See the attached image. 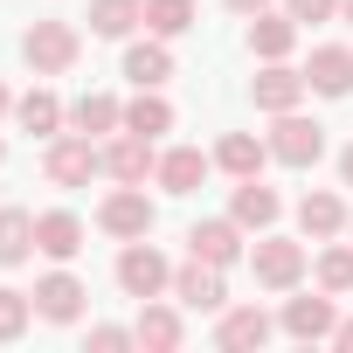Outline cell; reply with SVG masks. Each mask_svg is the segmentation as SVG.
I'll list each match as a JSON object with an SVG mask.
<instances>
[{"label":"cell","mask_w":353,"mask_h":353,"mask_svg":"<svg viewBox=\"0 0 353 353\" xmlns=\"http://www.w3.org/2000/svg\"><path fill=\"white\" fill-rule=\"evenodd\" d=\"M97 166H104V145H97L90 132H56V139H49V159H42L49 188H83Z\"/></svg>","instance_id":"6da1fadb"},{"label":"cell","mask_w":353,"mask_h":353,"mask_svg":"<svg viewBox=\"0 0 353 353\" xmlns=\"http://www.w3.org/2000/svg\"><path fill=\"white\" fill-rule=\"evenodd\" d=\"M118 291L145 305V298L173 291V263H166V256H159V250L139 236V243H125V256H118Z\"/></svg>","instance_id":"7a4b0ae2"},{"label":"cell","mask_w":353,"mask_h":353,"mask_svg":"<svg viewBox=\"0 0 353 353\" xmlns=\"http://www.w3.org/2000/svg\"><path fill=\"white\" fill-rule=\"evenodd\" d=\"M77 49H83V42H77L70 21H35V28L21 35V56H28L35 77H63V70L77 63Z\"/></svg>","instance_id":"3957f363"},{"label":"cell","mask_w":353,"mask_h":353,"mask_svg":"<svg viewBox=\"0 0 353 353\" xmlns=\"http://www.w3.org/2000/svg\"><path fill=\"white\" fill-rule=\"evenodd\" d=\"M270 159H284V166H319V159H325V125H319V118H298V111H277V125H270Z\"/></svg>","instance_id":"277c9868"},{"label":"cell","mask_w":353,"mask_h":353,"mask_svg":"<svg viewBox=\"0 0 353 353\" xmlns=\"http://www.w3.org/2000/svg\"><path fill=\"white\" fill-rule=\"evenodd\" d=\"M97 229H104V236H118V243L152 236V201H145V188H111V194H104V208H97Z\"/></svg>","instance_id":"5b68a950"},{"label":"cell","mask_w":353,"mask_h":353,"mask_svg":"<svg viewBox=\"0 0 353 353\" xmlns=\"http://www.w3.org/2000/svg\"><path fill=\"white\" fill-rule=\"evenodd\" d=\"M250 270H256L263 291H291V284L305 277V243H291V236H263V243L250 250Z\"/></svg>","instance_id":"8992f818"},{"label":"cell","mask_w":353,"mask_h":353,"mask_svg":"<svg viewBox=\"0 0 353 353\" xmlns=\"http://www.w3.org/2000/svg\"><path fill=\"white\" fill-rule=\"evenodd\" d=\"M104 173H111L118 188H145V173H159L152 139H139V132H125V125H118V139L104 145Z\"/></svg>","instance_id":"52a82bcc"},{"label":"cell","mask_w":353,"mask_h":353,"mask_svg":"<svg viewBox=\"0 0 353 353\" xmlns=\"http://www.w3.org/2000/svg\"><path fill=\"white\" fill-rule=\"evenodd\" d=\"M173 298H181L188 312H222V305H229V291H222V263L188 256L181 270H173Z\"/></svg>","instance_id":"ba28073f"},{"label":"cell","mask_w":353,"mask_h":353,"mask_svg":"<svg viewBox=\"0 0 353 353\" xmlns=\"http://www.w3.org/2000/svg\"><path fill=\"white\" fill-rule=\"evenodd\" d=\"M305 90H312V83H305V70H291V63H263V77L250 83L256 111H270V118H277V111H298Z\"/></svg>","instance_id":"9c48e42d"},{"label":"cell","mask_w":353,"mask_h":353,"mask_svg":"<svg viewBox=\"0 0 353 353\" xmlns=\"http://www.w3.org/2000/svg\"><path fill=\"white\" fill-rule=\"evenodd\" d=\"M305 83L319 97H353V49L346 42H319L312 63H305Z\"/></svg>","instance_id":"30bf717a"},{"label":"cell","mask_w":353,"mask_h":353,"mask_svg":"<svg viewBox=\"0 0 353 353\" xmlns=\"http://www.w3.org/2000/svg\"><path fill=\"white\" fill-rule=\"evenodd\" d=\"M83 298H90V291H83L70 270H49V277L35 284V312H42L49 325H77V319H83Z\"/></svg>","instance_id":"8fae6325"},{"label":"cell","mask_w":353,"mask_h":353,"mask_svg":"<svg viewBox=\"0 0 353 353\" xmlns=\"http://www.w3.org/2000/svg\"><path fill=\"white\" fill-rule=\"evenodd\" d=\"M188 256L229 270V263L243 256V222H236V215H229V222H194V229H188Z\"/></svg>","instance_id":"7c38bea8"},{"label":"cell","mask_w":353,"mask_h":353,"mask_svg":"<svg viewBox=\"0 0 353 353\" xmlns=\"http://www.w3.org/2000/svg\"><path fill=\"white\" fill-rule=\"evenodd\" d=\"M35 250H42L49 263H70V256L83 250V222H77L70 208H49V215H35Z\"/></svg>","instance_id":"4fadbf2b"},{"label":"cell","mask_w":353,"mask_h":353,"mask_svg":"<svg viewBox=\"0 0 353 353\" xmlns=\"http://www.w3.org/2000/svg\"><path fill=\"white\" fill-rule=\"evenodd\" d=\"M332 325H339V312H332V291H319V298H291L284 305V332L291 339H332Z\"/></svg>","instance_id":"5bb4252c"},{"label":"cell","mask_w":353,"mask_h":353,"mask_svg":"<svg viewBox=\"0 0 353 353\" xmlns=\"http://www.w3.org/2000/svg\"><path fill=\"white\" fill-rule=\"evenodd\" d=\"M208 181V152L201 145H173V152H159V188L166 194H194Z\"/></svg>","instance_id":"9a60e30c"},{"label":"cell","mask_w":353,"mask_h":353,"mask_svg":"<svg viewBox=\"0 0 353 353\" xmlns=\"http://www.w3.org/2000/svg\"><path fill=\"white\" fill-rule=\"evenodd\" d=\"M229 215H236L243 229H270V222L284 215V201L263 188V173H250V181H236V201H229Z\"/></svg>","instance_id":"2e32d148"},{"label":"cell","mask_w":353,"mask_h":353,"mask_svg":"<svg viewBox=\"0 0 353 353\" xmlns=\"http://www.w3.org/2000/svg\"><path fill=\"white\" fill-rule=\"evenodd\" d=\"M125 77H132L139 90H159V83L173 77V49H166V35H152V42H132V49H125Z\"/></svg>","instance_id":"e0dca14e"},{"label":"cell","mask_w":353,"mask_h":353,"mask_svg":"<svg viewBox=\"0 0 353 353\" xmlns=\"http://www.w3.org/2000/svg\"><path fill=\"white\" fill-rule=\"evenodd\" d=\"M291 49H298V21H291V14H256V21H250V56L284 63Z\"/></svg>","instance_id":"ac0fdd59"},{"label":"cell","mask_w":353,"mask_h":353,"mask_svg":"<svg viewBox=\"0 0 353 353\" xmlns=\"http://www.w3.org/2000/svg\"><path fill=\"white\" fill-rule=\"evenodd\" d=\"M14 125H21L28 139H56V132H63V97H56V90H28V97H14Z\"/></svg>","instance_id":"d6986e66"},{"label":"cell","mask_w":353,"mask_h":353,"mask_svg":"<svg viewBox=\"0 0 353 353\" xmlns=\"http://www.w3.org/2000/svg\"><path fill=\"white\" fill-rule=\"evenodd\" d=\"M70 125H77V132H90V139H104V132H118V125H125V104H118L111 90H83V97L70 104Z\"/></svg>","instance_id":"ffe728a7"},{"label":"cell","mask_w":353,"mask_h":353,"mask_svg":"<svg viewBox=\"0 0 353 353\" xmlns=\"http://www.w3.org/2000/svg\"><path fill=\"white\" fill-rule=\"evenodd\" d=\"M298 229H305L312 243H332V236L346 229V208H339V194H325V188H312V194L298 201Z\"/></svg>","instance_id":"44dd1931"},{"label":"cell","mask_w":353,"mask_h":353,"mask_svg":"<svg viewBox=\"0 0 353 353\" xmlns=\"http://www.w3.org/2000/svg\"><path fill=\"white\" fill-rule=\"evenodd\" d=\"M263 159H270V139H250V132H229V139L215 145V166H222V173H236V181L263 173Z\"/></svg>","instance_id":"7402d4cb"},{"label":"cell","mask_w":353,"mask_h":353,"mask_svg":"<svg viewBox=\"0 0 353 353\" xmlns=\"http://www.w3.org/2000/svg\"><path fill=\"white\" fill-rule=\"evenodd\" d=\"M263 339H270V319H263L256 305H236V312H222V325H215V346H229V353L263 346Z\"/></svg>","instance_id":"603a6c76"},{"label":"cell","mask_w":353,"mask_h":353,"mask_svg":"<svg viewBox=\"0 0 353 353\" xmlns=\"http://www.w3.org/2000/svg\"><path fill=\"white\" fill-rule=\"evenodd\" d=\"M35 256V215L28 208H0V270H14Z\"/></svg>","instance_id":"cb8c5ba5"},{"label":"cell","mask_w":353,"mask_h":353,"mask_svg":"<svg viewBox=\"0 0 353 353\" xmlns=\"http://www.w3.org/2000/svg\"><path fill=\"white\" fill-rule=\"evenodd\" d=\"M139 21H145V0H90V35L104 42H125Z\"/></svg>","instance_id":"d4e9b609"},{"label":"cell","mask_w":353,"mask_h":353,"mask_svg":"<svg viewBox=\"0 0 353 353\" xmlns=\"http://www.w3.org/2000/svg\"><path fill=\"white\" fill-rule=\"evenodd\" d=\"M125 132H139V139H159V132H173V104H166L159 90H139V97L125 104Z\"/></svg>","instance_id":"484cf974"},{"label":"cell","mask_w":353,"mask_h":353,"mask_svg":"<svg viewBox=\"0 0 353 353\" xmlns=\"http://www.w3.org/2000/svg\"><path fill=\"white\" fill-rule=\"evenodd\" d=\"M188 339V325H181V312H166L159 298H145V312H139V346H181Z\"/></svg>","instance_id":"4316f807"},{"label":"cell","mask_w":353,"mask_h":353,"mask_svg":"<svg viewBox=\"0 0 353 353\" xmlns=\"http://www.w3.org/2000/svg\"><path fill=\"white\" fill-rule=\"evenodd\" d=\"M145 28L166 35V42L188 35V28H194V0H145Z\"/></svg>","instance_id":"83f0119b"},{"label":"cell","mask_w":353,"mask_h":353,"mask_svg":"<svg viewBox=\"0 0 353 353\" xmlns=\"http://www.w3.org/2000/svg\"><path fill=\"white\" fill-rule=\"evenodd\" d=\"M319 291H332V298H346V291H353V250H346V243L319 250Z\"/></svg>","instance_id":"f1b7e54d"},{"label":"cell","mask_w":353,"mask_h":353,"mask_svg":"<svg viewBox=\"0 0 353 353\" xmlns=\"http://www.w3.org/2000/svg\"><path fill=\"white\" fill-rule=\"evenodd\" d=\"M28 319H35V291H8L0 284V339H21Z\"/></svg>","instance_id":"f546056e"},{"label":"cell","mask_w":353,"mask_h":353,"mask_svg":"<svg viewBox=\"0 0 353 353\" xmlns=\"http://www.w3.org/2000/svg\"><path fill=\"white\" fill-rule=\"evenodd\" d=\"M284 14H291L298 28H312V21H332V14H339V0H284Z\"/></svg>","instance_id":"4dcf8cb0"},{"label":"cell","mask_w":353,"mask_h":353,"mask_svg":"<svg viewBox=\"0 0 353 353\" xmlns=\"http://www.w3.org/2000/svg\"><path fill=\"white\" fill-rule=\"evenodd\" d=\"M90 346H97V353H118V346H139V325H90Z\"/></svg>","instance_id":"1f68e13d"},{"label":"cell","mask_w":353,"mask_h":353,"mask_svg":"<svg viewBox=\"0 0 353 353\" xmlns=\"http://www.w3.org/2000/svg\"><path fill=\"white\" fill-rule=\"evenodd\" d=\"M229 14H243V21H256V14H270V0H222Z\"/></svg>","instance_id":"d6a6232c"},{"label":"cell","mask_w":353,"mask_h":353,"mask_svg":"<svg viewBox=\"0 0 353 353\" xmlns=\"http://www.w3.org/2000/svg\"><path fill=\"white\" fill-rule=\"evenodd\" d=\"M332 346H346V353H353V319H339V325H332Z\"/></svg>","instance_id":"836d02e7"},{"label":"cell","mask_w":353,"mask_h":353,"mask_svg":"<svg viewBox=\"0 0 353 353\" xmlns=\"http://www.w3.org/2000/svg\"><path fill=\"white\" fill-rule=\"evenodd\" d=\"M339 181H346V188H353V145H346V152H339Z\"/></svg>","instance_id":"e575fe53"},{"label":"cell","mask_w":353,"mask_h":353,"mask_svg":"<svg viewBox=\"0 0 353 353\" xmlns=\"http://www.w3.org/2000/svg\"><path fill=\"white\" fill-rule=\"evenodd\" d=\"M8 111H14V97H8V83H0V118H8Z\"/></svg>","instance_id":"d590c367"},{"label":"cell","mask_w":353,"mask_h":353,"mask_svg":"<svg viewBox=\"0 0 353 353\" xmlns=\"http://www.w3.org/2000/svg\"><path fill=\"white\" fill-rule=\"evenodd\" d=\"M339 14H346V28H353V0H339Z\"/></svg>","instance_id":"8d00e7d4"},{"label":"cell","mask_w":353,"mask_h":353,"mask_svg":"<svg viewBox=\"0 0 353 353\" xmlns=\"http://www.w3.org/2000/svg\"><path fill=\"white\" fill-rule=\"evenodd\" d=\"M0 159H8V145H0Z\"/></svg>","instance_id":"74e56055"}]
</instances>
